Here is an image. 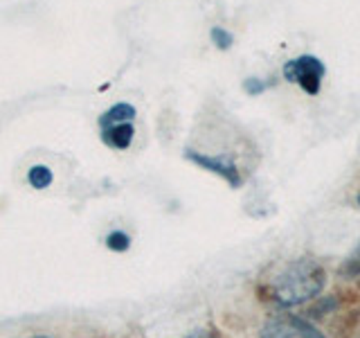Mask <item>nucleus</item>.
Instances as JSON below:
<instances>
[{"mask_svg": "<svg viewBox=\"0 0 360 338\" xmlns=\"http://www.w3.org/2000/svg\"><path fill=\"white\" fill-rule=\"evenodd\" d=\"M326 284L324 268L311 257L292 259L286 266H281L268 282L270 300H275L279 307H297L307 300L320 296Z\"/></svg>", "mask_w": 360, "mask_h": 338, "instance_id": "f257e3e1", "label": "nucleus"}, {"mask_svg": "<svg viewBox=\"0 0 360 338\" xmlns=\"http://www.w3.org/2000/svg\"><path fill=\"white\" fill-rule=\"evenodd\" d=\"M324 63L318 56L304 54L292 59L284 65V77L292 84H300L302 90H307L309 95H318L320 93V84L324 79Z\"/></svg>", "mask_w": 360, "mask_h": 338, "instance_id": "f03ea898", "label": "nucleus"}, {"mask_svg": "<svg viewBox=\"0 0 360 338\" xmlns=\"http://www.w3.org/2000/svg\"><path fill=\"white\" fill-rule=\"evenodd\" d=\"M262 338H326L320 334L311 323L297 315H277V318L268 320Z\"/></svg>", "mask_w": 360, "mask_h": 338, "instance_id": "7ed1b4c3", "label": "nucleus"}, {"mask_svg": "<svg viewBox=\"0 0 360 338\" xmlns=\"http://www.w3.org/2000/svg\"><path fill=\"white\" fill-rule=\"evenodd\" d=\"M187 161L200 165L202 169H207V172H214L219 174L221 178H225L232 187H239L241 185V174L236 165L230 161L228 156H205V154H196V151H187L185 154Z\"/></svg>", "mask_w": 360, "mask_h": 338, "instance_id": "20e7f679", "label": "nucleus"}, {"mask_svg": "<svg viewBox=\"0 0 360 338\" xmlns=\"http://www.w3.org/2000/svg\"><path fill=\"white\" fill-rule=\"evenodd\" d=\"M133 133L135 129L131 127V122H124V124H115V127L101 129V138L112 149H127L133 140Z\"/></svg>", "mask_w": 360, "mask_h": 338, "instance_id": "39448f33", "label": "nucleus"}, {"mask_svg": "<svg viewBox=\"0 0 360 338\" xmlns=\"http://www.w3.org/2000/svg\"><path fill=\"white\" fill-rule=\"evenodd\" d=\"M133 118H135V108L131 104H115L99 118V127L108 129V127H115V124L131 122Z\"/></svg>", "mask_w": 360, "mask_h": 338, "instance_id": "423d86ee", "label": "nucleus"}, {"mask_svg": "<svg viewBox=\"0 0 360 338\" xmlns=\"http://www.w3.org/2000/svg\"><path fill=\"white\" fill-rule=\"evenodd\" d=\"M338 273H340V277H345V280H354V277L360 275V242L356 244L354 251L347 255V259L342 262V266H340Z\"/></svg>", "mask_w": 360, "mask_h": 338, "instance_id": "0eeeda50", "label": "nucleus"}, {"mask_svg": "<svg viewBox=\"0 0 360 338\" xmlns=\"http://www.w3.org/2000/svg\"><path fill=\"white\" fill-rule=\"evenodd\" d=\"M27 180H30V185H32L34 189H45V187H50V183H52V172H50V167H45V165L32 167V169H30V174H27Z\"/></svg>", "mask_w": 360, "mask_h": 338, "instance_id": "6e6552de", "label": "nucleus"}, {"mask_svg": "<svg viewBox=\"0 0 360 338\" xmlns=\"http://www.w3.org/2000/svg\"><path fill=\"white\" fill-rule=\"evenodd\" d=\"M106 246L110 248V251H127V248L131 246V239L124 232H110L108 239H106Z\"/></svg>", "mask_w": 360, "mask_h": 338, "instance_id": "1a4fd4ad", "label": "nucleus"}, {"mask_svg": "<svg viewBox=\"0 0 360 338\" xmlns=\"http://www.w3.org/2000/svg\"><path fill=\"white\" fill-rule=\"evenodd\" d=\"M212 41H214V45H217L219 50H228L232 45V34L225 32L223 27H214L212 30Z\"/></svg>", "mask_w": 360, "mask_h": 338, "instance_id": "9d476101", "label": "nucleus"}, {"mask_svg": "<svg viewBox=\"0 0 360 338\" xmlns=\"http://www.w3.org/2000/svg\"><path fill=\"white\" fill-rule=\"evenodd\" d=\"M243 88H245V93H250V95H259V93H264V90H266V84H262V82H259V79L250 77V79H245Z\"/></svg>", "mask_w": 360, "mask_h": 338, "instance_id": "9b49d317", "label": "nucleus"}, {"mask_svg": "<svg viewBox=\"0 0 360 338\" xmlns=\"http://www.w3.org/2000/svg\"><path fill=\"white\" fill-rule=\"evenodd\" d=\"M187 338H219V334L214 332V330H200V332H194V334L187 336Z\"/></svg>", "mask_w": 360, "mask_h": 338, "instance_id": "f8f14e48", "label": "nucleus"}, {"mask_svg": "<svg viewBox=\"0 0 360 338\" xmlns=\"http://www.w3.org/2000/svg\"><path fill=\"white\" fill-rule=\"evenodd\" d=\"M358 203H360V192H358Z\"/></svg>", "mask_w": 360, "mask_h": 338, "instance_id": "ddd939ff", "label": "nucleus"}]
</instances>
